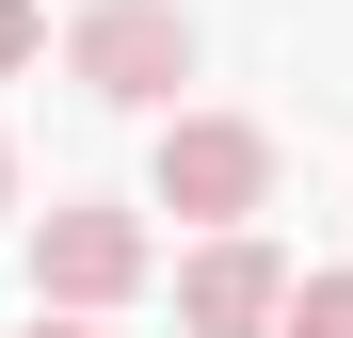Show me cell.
Masks as SVG:
<instances>
[{
  "label": "cell",
  "instance_id": "cell-1",
  "mask_svg": "<svg viewBox=\"0 0 353 338\" xmlns=\"http://www.w3.org/2000/svg\"><path fill=\"white\" fill-rule=\"evenodd\" d=\"M145 209H176V225H257L273 209V129L257 113H161V161H145Z\"/></svg>",
  "mask_w": 353,
  "mask_h": 338
},
{
  "label": "cell",
  "instance_id": "cell-2",
  "mask_svg": "<svg viewBox=\"0 0 353 338\" xmlns=\"http://www.w3.org/2000/svg\"><path fill=\"white\" fill-rule=\"evenodd\" d=\"M65 81L112 97V113H176V81H193V17H176V0H81V17H65Z\"/></svg>",
  "mask_w": 353,
  "mask_h": 338
},
{
  "label": "cell",
  "instance_id": "cell-3",
  "mask_svg": "<svg viewBox=\"0 0 353 338\" xmlns=\"http://www.w3.org/2000/svg\"><path fill=\"white\" fill-rule=\"evenodd\" d=\"M145 274H161L145 209H97V194H81V209H48V225H32V306H48V322H97V306H129Z\"/></svg>",
  "mask_w": 353,
  "mask_h": 338
},
{
  "label": "cell",
  "instance_id": "cell-4",
  "mask_svg": "<svg viewBox=\"0 0 353 338\" xmlns=\"http://www.w3.org/2000/svg\"><path fill=\"white\" fill-rule=\"evenodd\" d=\"M273 306H289V258L257 242V225L193 242V274H176V322H193V338H273Z\"/></svg>",
  "mask_w": 353,
  "mask_h": 338
},
{
  "label": "cell",
  "instance_id": "cell-5",
  "mask_svg": "<svg viewBox=\"0 0 353 338\" xmlns=\"http://www.w3.org/2000/svg\"><path fill=\"white\" fill-rule=\"evenodd\" d=\"M273 338H353V274H289V306H273Z\"/></svg>",
  "mask_w": 353,
  "mask_h": 338
},
{
  "label": "cell",
  "instance_id": "cell-6",
  "mask_svg": "<svg viewBox=\"0 0 353 338\" xmlns=\"http://www.w3.org/2000/svg\"><path fill=\"white\" fill-rule=\"evenodd\" d=\"M32 48H48V17H32V0H0V81H17Z\"/></svg>",
  "mask_w": 353,
  "mask_h": 338
},
{
  "label": "cell",
  "instance_id": "cell-7",
  "mask_svg": "<svg viewBox=\"0 0 353 338\" xmlns=\"http://www.w3.org/2000/svg\"><path fill=\"white\" fill-rule=\"evenodd\" d=\"M0 209H17V129H0Z\"/></svg>",
  "mask_w": 353,
  "mask_h": 338
},
{
  "label": "cell",
  "instance_id": "cell-8",
  "mask_svg": "<svg viewBox=\"0 0 353 338\" xmlns=\"http://www.w3.org/2000/svg\"><path fill=\"white\" fill-rule=\"evenodd\" d=\"M32 338H97V322H48V306H32Z\"/></svg>",
  "mask_w": 353,
  "mask_h": 338
}]
</instances>
